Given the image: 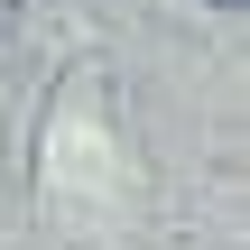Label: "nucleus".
<instances>
[{
    "label": "nucleus",
    "mask_w": 250,
    "mask_h": 250,
    "mask_svg": "<svg viewBox=\"0 0 250 250\" xmlns=\"http://www.w3.org/2000/svg\"><path fill=\"white\" fill-rule=\"evenodd\" d=\"M213 9H241V0H213Z\"/></svg>",
    "instance_id": "obj_1"
}]
</instances>
